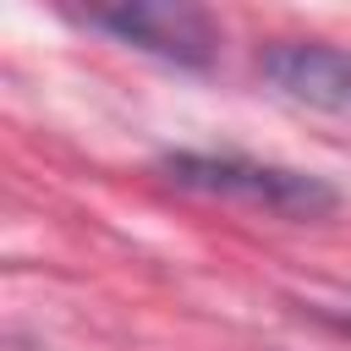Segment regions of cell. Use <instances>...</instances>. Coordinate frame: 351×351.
Listing matches in <instances>:
<instances>
[{"label":"cell","instance_id":"cell-1","mask_svg":"<svg viewBox=\"0 0 351 351\" xmlns=\"http://www.w3.org/2000/svg\"><path fill=\"white\" fill-rule=\"evenodd\" d=\"M159 170L181 192L230 197V203L269 208V214H285V219H324V214L340 208V192L324 176L241 159V154H170V159H159Z\"/></svg>","mask_w":351,"mask_h":351},{"label":"cell","instance_id":"cell-2","mask_svg":"<svg viewBox=\"0 0 351 351\" xmlns=\"http://www.w3.org/2000/svg\"><path fill=\"white\" fill-rule=\"evenodd\" d=\"M82 22L99 27V33H115L121 44H132L143 55L186 66V71H203L219 55V27L197 5H148V0H132V5H93V11H82Z\"/></svg>","mask_w":351,"mask_h":351},{"label":"cell","instance_id":"cell-3","mask_svg":"<svg viewBox=\"0 0 351 351\" xmlns=\"http://www.w3.org/2000/svg\"><path fill=\"white\" fill-rule=\"evenodd\" d=\"M263 77L291 104H307L324 115H351V49H340V44H313V38L274 44V49H263Z\"/></svg>","mask_w":351,"mask_h":351},{"label":"cell","instance_id":"cell-4","mask_svg":"<svg viewBox=\"0 0 351 351\" xmlns=\"http://www.w3.org/2000/svg\"><path fill=\"white\" fill-rule=\"evenodd\" d=\"M313 313H318V318H324V324H335V329H340V335H351V313H329V307H313Z\"/></svg>","mask_w":351,"mask_h":351}]
</instances>
